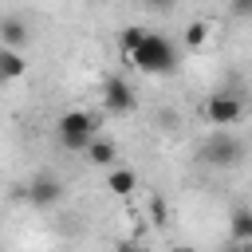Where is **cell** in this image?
<instances>
[{
    "mask_svg": "<svg viewBox=\"0 0 252 252\" xmlns=\"http://www.w3.org/2000/svg\"><path fill=\"white\" fill-rule=\"evenodd\" d=\"M130 67L142 71V75H173L177 71V43L165 32H150L146 28L138 51L130 55Z\"/></svg>",
    "mask_w": 252,
    "mask_h": 252,
    "instance_id": "cell-1",
    "label": "cell"
},
{
    "mask_svg": "<svg viewBox=\"0 0 252 252\" xmlns=\"http://www.w3.org/2000/svg\"><path fill=\"white\" fill-rule=\"evenodd\" d=\"M98 138V122H94V114L91 110H63L59 114V142H63V150H71V154H87V146Z\"/></svg>",
    "mask_w": 252,
    "mask_h": 252,
    "instance_id": "cell-2",
    "label": "cell"
},
{
    "mask_svg": "<svg viewBox=\"0 0 252 252\" xmlns=\"http://www.w3.org/2000/svg\"><path fill=\"white\" fill-rule=\"evenodd\" d=\"M201 158H205L209 165H236V161L244 158V142H240V138H232V134L220 126V130L201 146Z\"/></svg>",
    "mask_w": 252,
    "mask_h": 252,
    "instance_id": "cell-3",
    "label": "cell"
},
{
    "mask_svg": "<svg viewBox=\"0 0 252 252\" xmlns=\"http://www.w3.org/2000/svg\"><path fill=\"white\" fill-rule=\"evenodd\" d=\"M205 118H209L217 130H220V126H232V122L244 118V102H240L236 94H228V91H217V94L205 98Z\"/></svg>",
    "mask_w": 252,
    "mask_h": 252,
    "instance_id": "cell-4",
    "label": "cell"
},
{
    "mask_svg": "<svg viewBox=\"0 0 252 252\" xmlns=\"http://www.w3.org/2000/svg\"><path fill=\"white\" fill-rule=\"evenodd\" d=\"M102 106H106L110 114H130V110L138 106V94H134V87H130L122 75H110V79L102 83Z\"/></svg>",
    "mask_w": 252,
    "mask_h": 252,
    "instance_id": "cell-5",
    "label": "cell"
},
{
    "mask_svg": "<svg viewBox=\"0 0 252 252\" xmlns=\"http://www.w3.org/2000/svg\"><path fill=\"white\" fill-rule=\"evenodd\" d=\"M28 201H32L35 209L59 205V201H63V181H59L55 173H35V177L28 181Z\"/></svg>",
    "mask_w": 252,
    "mask_h": 252,
    "instance_id": "cell-6",
    "label": "cell"
},
{
    "mask_svg": "<svg viewBox=\"0 0 252 252\" xmlns=\"http://www.w3.org/2000/svg\"><path fill=\"white\" fill-rule=\"evenodd\" d=\"M0 43L4 47H24L32 43V28L24 16H0Z\"/></svg>",
    "mask_w": 252,
    "mask_h": 252,
    "instance_id": "cell-7",
    "label": "cell"
},
{
    "mask_svg": "<svg viewBox=\"0 0 252 252\" xmlns=\"http://www.w3.org/2000/svg\"><path fill=\"white\" fill-rule=\"evenodd\" d=\"M24 75H28V59H24V51L0 43V83H20Z\"/></svg>",
    "mask_w": 252,
    "mask_h": 252,
    "instance_id": "cell-8",
    "label": "cell"
},
{
    "mask_svg": "<svg viewBox=\"0 0 252 252\" xmlns=\"http://www.w3.org/2000/svg\"><path fill=\"white\" fill-rule=\"evenodd\" d=\"M106 189H110L114 197H130V193L138 189V173H134L130 165H110V173H106Z\"/></svg>",
    "mask_w": 252,
    "mask_h": 252,
    "instance_id": "cell-9",
    "label": "cell"
},
{
    "mask_svg": "<svg viewBox=\"0 0 252 252\" xmlns=\"http://www.w3.org/2000/svg\"><path fill=\"white\" fill-rule=\"evenodd\" d=\"M87 161H91V165H102V169H110V165L118 161V146H114L110 138H102V134H98V138L87 146Z\"/></svg>",
    "mask_w": 252,
    "mask_h": 252,
    "instance_id": "cell-10",
    "label": "cell"
},
{
    "mask_svg": "<svg viewBox=\"0 0 252 252\" xmlns=\"http://www.w3.org/2000/svg\"><path fill=\"white\" fill-rule=\"evenodd\" d=\"M209 39H213V24H209V20H189L185 32H181V43H185L189 51H201Z\"/></svg>",
    "mask_w": 252,
    "mask_h": 252,
    "instance_id": "cell-11",
    "label": "cell"
},
{
    "mask_svg": "<svg viewBox=\"0 0 252 252\" xmlns=\"http://www.w3.org/2000/svg\"><path fill=\"white\" fill-rule=\"evenodd\" d=\"M228 232H232V240L252 244V209H232V217H228Z\"/></svg>",
    "mask_w": 252,
    "mask_h": 252,
    "instance_id": "cell-12",
    "label": "cell"
},
{
    "mask_svg": "<svg viewBox=\"0 0 252 252\" xmlns=\"http://www.w3.org/2000/svg\"><path fill=\"white\" fill-rule=\"evenodd\" d=\"M142 35H146V28H142V24H126V28L118 32V51H122V55L130 59V55L138 51V43H142Z\"/></svg>",
    "mask_w": 252,
    "mask_h": 252,
    "instance_id": "cell-13",
    "label": "cell"
},
{
    "mask_svg": "<svg viewBox=\"0 0 252 252\" xmlns=\"http://www.w3.org/2000/svg\"><path fill=\"white\" fill-rule=\"evenodd\" d=\"M150 220H154V224H169V201H165L161 193L150 197Z\"/></svg>",
    "mask_w": 252,
    "mask_h": 252,
    "instance_id": "cell-14",
    "label": "cell"
},
{
    "mask_svg": "<svg viewBox=\"0 0 252 252\" xmlns=\"http://www.w3.org/2000/svg\"><path fill=\"white\" fill-rule=\"evenodd\" d=\"M146 4H150V8H158V12H169L177 0H146Z\"/></svg>",
    "mask_w": 252,
    "mask_h": 252,
    "instance_id": "cell-15",
    "label": "cell"
},
{
    "mask_svg": "<svg viewBox=\"0 0 252 252\" xmlns=\"http://www.w3.org/2000/svg\"><path fill=\"white\" fill-rule=\"evenodd\" d=\"M236 4V12H252V0H232Z\"/></svg>",
    "mask_w": 252,
    "mask_h": 252,
    "instance_id": "cell-16",
    "label": "cell"
},
{
    "mask_svg": "<svg viewBox=\"0 0 252 252\" xmlns=\"http://www.w3.org/2000/svg\"><path fill=\"white\" fill-rule=\"evenodd\" d=\"M177 252H197V248H177Z\"/></svg>",
    "mask_w": 252,
    "mask_h": 252,
    "instance_id": "cell-17",
    "label": "cell"
}]
</instances>
